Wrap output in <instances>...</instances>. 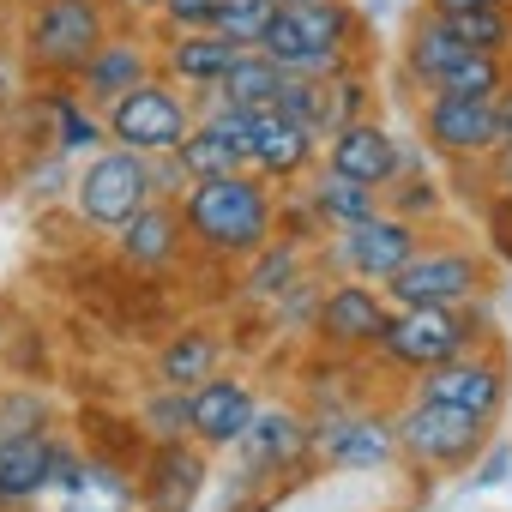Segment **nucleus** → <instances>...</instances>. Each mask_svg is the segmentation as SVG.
<instances>
[{
    "label": "nucleus",
    "mask_w": 512,
    "mask_h": 512,
    "mask_svg": "<svg viewBox=\"0 0 512 512\" xmlns=\"http://www.w3.org/2000/svg\"><path fill=\"white\" fill-rule=\"evenodd\" d=\"M181 217L187 229L211 247V253H260L272 241V193H266V175H211V181H193L187 199H181Z\"/></svg>",
    "instance_id": "f257e3e1"
},
{
    "label": "nucleus",
    "mask_w": 512,
    "mask_h": 512,
    "mask_svg": "<svg viewBox=\"0 0 512 512\" xmlns=\"http://www.w3.org/2000/svg\"><path fill=\"white\" fill-rule=\"evenodd\" d=\"M356 7L350 0H308V7H278L272 31L260 37V49L302 79H338L350 73V49H356Z\"/></svg>",
    "instance_id": "f03ea898"
},
{
    "label": "nucleus",
    "mask_w": 512,
    "mask_h": 512,
    "mask_svg": "<svg viewBox=\"0 0 512 512\" xmlns=\"http://www.w3.org/2000/svg\"><path fill=\"white\" fill-rule=\"evenodd\" d=\"M404 73L428 91H458V97H500L506 91V61L458 43L434 7H422L404 31Z\"/></svg>",
    "instance_id": "7ed1b4c3"
},
{
    "label": "nucleus",
    "mask_w": 512,
    "mask_h": 512,
    "mask_svg": "<svg viewBox=\"0 0 512 512\" xmlns=\"http://www.w3.org/2000/svg\"><path fill=\"white\" fill-rule=\"evenodd\" d=\"M103 43H109L103 0H37V13L25 19V55L49 79H79Z\"/></svg>",
    "instance_id": "20e7f679"
},
{
    "label": "nucleus",
    "mask_w": 512,
    "mask_h": 512,
    "mask_svg": "<svg viewBox=\"0 0 512 512\" xmlns=\"http://www.w3.org/2000/svg\"><path fill=\"white\" fill-rule=\"evenodd\" d=\"M73 199H79V211H85L91 223H103V229L133 223V217L157 199L151 157H145V151H127V145H115V151L91 157V163H85V175H79V187H73Z\"/></svg>",
    "instance_id": "39448f33"
},
{
    "label": "nucleus",
    "mask_w": 512,
    "mask_h": 512,
    "mask_svg": "<svg viewBox=\"0 0 512 512\" xmlns=\"http://www.w3.org/2000/svg\"><path fill=\"white\" fill-rule=\"evenodd\" d=\"M109 139L115 145H127V151H145V157H169V151H181L187 145V133L199 127L193 121V109H187V97H175L163 79H145L139 91H127L115 109H109Z\"/></svg>",
    "instance_id": "423d86ee"
},
{
    "label": "nucleus",
    "mask_w": 512,
    "mask_h": 512,
    "mask_svg": "<svg viewBox=\"0 0 512 512\" xmlns=\"http://www.w3.org/2000/svg\"><path fill=\"white\" fill-rule=\"evenodd\" d=\"M374 350L398 368L428 374V368H446V362L470 356V326H464L458 308H398Z\"/></svg>",
    "instance_id": "0eeeda50"
},
{
    "label": "nucleus",
    "mask_w": 512,
    "mask_h": 512,
    "mask_svg": "<svg viewBox=\"0 0 512 512\" xmlns=\"http://www.w3.org/2000/svg\"><path fill=\"white\" fill-rule=\"evenodd\" d=\"M482 416L470 410H452V404H434V398H416L404 416H398V446L422 464H464L476 458L482 446Z\"/></svg>",
    "instance_id": "6e6552de"
},
{
    "label": "nucleus",
    "mask_w": 512,
    "mask_h": 512,
    "mask_svg": "<svg viewBox=\"0 0 512 512\" xmlns=\"http://www.w3.org/2000/svg\"><path fill=\"white\" fill-rule=\"evenodd\" d=\"M422 133L440 157H494V97L434 91L422 103Z\"/></svg>",
    "instance_id": "1a4fd4ad"
},
{
    "label": "nucleus",
    "mask_w": 512,
    "mask_h": 512,
    "mask_svg": "<svg viewBox=\"0 0 512 512\" xmlns=\"http://www.w3.org/2000/svg\"><path fill=\"white\" fill-rule=\"evenodd\" d=\"M422 253V241H416V229L404 223V217H368V223H356V229H344V241H338V260L356 272V278H368V284H392L410 260Z\"/></svg>",
    "instance_id": "9d476101"
},
{
    "label": "nucleus",
    "mask_w": 512,
    "mask_h": 512,
    "mask_svg": "<svg viewBox=\"0 0 512 512\" xmlns=\"http://www.w3.org/2000/svg\"><path fill=\"white\" fill-rule=\"evenodd\" d=\"M482 284V266L470 253H416V260L386 284L398 308H452Z\"/></svg>",
    "instance_id": "9b49d317"
},
{
    "label": "nucleus",
    "mask_w": 512,
    "mask_h": 512,
    "mask_svg": "<svg viewBox=\"0 0 512 512\" xmlns=\"http://www.w3.org/2000/svg\"><path fill=\"white\" fill-rule=\"evenodd\" d=\"M260 404H253V386L235 374H211L205 386H193V434L205 446H241V434L253 428Z\"/></svg>",
    "instance_id": "f8f14e48"
},
{
    "label": "nucleus",
    "mask_w": 512,
    "mask_h": 512,
    "mask_svg": "<svg viewBox=\"0 0 512 512\" xmlns=\"http://www.w3.org/2000/svg\"><path fill=\"white\" fill-rule=\"evenodd\" d=\"M151 73H157V61H151V43H145V37H109V43L91 55V67L79 73V91H85V103L115 109V103H121L127 91H139Z\"/></svg>",
    "instance_id": "ddd939ff"
},
{
    "label": "nucleus",
    "mask_w": 512,
    "mask_h": 512,
    "mask_svg": "<svg viewBox=\"0 0 512 512\" xmlns=\"http://www.w3.org/2000/svg\"><path fill=\"white\" fill-rule=\"evenodd\" d=\"M326 169H332V175H350V181H368V187H386V181L404 169V145H398L386 127L356 121V127H344V133H332Z\"/></svg>",
    "instance_id": "4468645a"
},
{
    "label": "nucleus",
    "mask_w": 512,
    "mask_h": 512,
    "mask_svg": "<svg viewBox=\"0 0 512 512\" xmlns=\"http://www.w3.org/2000/svg\"><path fill=\"white\" fill-rule=\"evenodd\" d=\"M422 398L452 404V410H470V416L488 422V416L500 410V398H506V374H500L494 362H482V356H458V362L422 374Z\"/></svg>",
    "instance_id": "2eb2a0df"
},
{
    "label": "nucleus",
    "mask_w": 512,
    "mask_h": 512,
    "mask_svg": "<svg viewBox=\"0 0 512 512\" xmlns=\"http://www.w3.org/2000/svg\"><path fill=\"white\" fill-rule=\"evenodd\" d=\"M320 133L314 127H302V121H290L284 109H260V115H253V175H278V181H290V175H302L308 163H314V145Z\"/></svg>",
    "instance_id": "dca6fc26"
},
{
    "label": "nucleus",
    "mask_w": 512,
    "mask_h": 512,
    "mask_svg": "<svg viewBox=\"0 0 512 512\" xmlns=\"http://www.w3.org/2000/svg\"><path fill=\"white\" fill-rule=\"evenodd\" d=\"M241 55H247V49L229 43L223 31H169V55H163V67H169L181 85H193V91H217L223 73H229Z\"/></svg>",
    "instance_id": "f3484780"
},
{
    "label": "nucleus",
    "mask_w": 512,
    "mask_h": 512,
    "mask_svg": "<svg viewBox=\"0 0 512 512\" xmlns=\"http://www.w3.org/2000/svg\"><path fill=\"white\" fill-rule=\"evenodd\" d=\"M386 308H380V296L374 290H362V284H344V290H332L326 302H320V338L326 344H338V350H362V344H380V332H386Z\"/></svg>",
    "instance_id": "a211bd4d"
},
{
    "label": "nucleus",
    "mask_w": 512,
    "mask_h": 512,
    "mask_svg": "<svg viewBox=\"0 0 512 512\" xmlns=\"http://www.w3.org/2000/svg\"><path fill=\"white\" fill-rule=\"evenodd\" d=\"M199 482H205V458H199V452H187L181 440H169V446H157V458H151V470H145L139 500H145V512H193Z\"/></svg>",
    "instance_id": "6ab92c4d"
},
{
    "label": "nucleus",
    "mask_w": 512,
    "mask_h": 512,
    "mask_svg": "<svg viewBox=\"0 0 512 512\" xmlns=\"http://www.w3.org/2000/svg\"><path fill=\"white\" fill-rule=\"evenodd\" d=\"M43 488H55V446H49V434H37V428L0 434V506L31 500Z\"/></svg>",
    "instance_id": "aec40b11"
},
{
    "label": "nucleus",
    "mask_w": 512,
    "mask_h": 512,
    "mask_svg": "<svg viewBox=\"0 0 512 512\" xmlns=\"http://www.w3.org/2000/svg\"><path fill=\"white\" fill-rule=\"evenodd\" d=\"M284 67L266 55V49H247L229 73H223V85L211 91V103H223V109H241V115H260V109H278V91H284Z\"/></svg>",
    "instance_id": "412c9836"
},
{
    "label": "nucleus",
    "mask_w": 512,
    "mask_h": 512,
    "mask_svg": "<svg viewBox=\"0 0 512 512\" xmlns=\"http://www.w3.org/2000/svg\"><path fill=\"white\" fill-rule=\"evenodd\" d=\"M314 446H320L332 464H344V470H374V464H386V458H392V446H398V428L350 416V422H326V428L314 434Z\"/></svg>",
    "instance_id": "4be33fe9"
},
{
    "label": "nucleus",
    "mask_w": 512,
    "mask_h": 512,
    "mask_svg": "<svg viewBox=\"0 0 512 512\" xmlns=\"http://www.w3.org/2000/svg\"><path fill=\"white\" fill-rule=\"evenodd\" d=\"M308 446H314V434H308L290 410H260V416H253V428L241 434V452H247L253 470H284V464H296Z\"/></svg>",
    "instance_id": "5701e85b"
},
{
    "label": "nucleus",
    "mask_w": 512,
    "mask_h": 512,
    "mask_svg": "<svg viewBox=\"0 0 512 512\" xmlns=\"http://www.w3.org/2000/svg\"><path fill=\"white\" fill-rule=\"evenodd\" d=\"M181 211L175 205H163V199H151L133 223H121L115 235H121V253L133 266H169L175 260V241H181Z\"/></svg>",
    "instance_id": "b1692460"
},
{
    "label": "nucleus",
    "mask_w": 512,
    "mask_h": 512,
    "mask_svg": "<svg viewBox=\"0 0 512 512\" xmlns=\"http://www.w3.org/2000/svg\"><path fill=\"white\" fill-rule=\"evenodd\" d=\"M314 211L320 217H332V223H344V229H356V223H368V217H380V187H368V181H350V175H320L314 181Z\"/></svg>",
    "instance_id": "393cba45"
},
{
    "label": "nucleus",
    "mask_w": 512,
    "mask_h": 512,
    "mask_svg": "<svg viewBox=\"0 0 512 512\" xmlns=\"http://www.w3.org/2000/svg\"><path fill=\"white\" fill-rule=\"evenodd\" d=\"M211 362H217V338H205V332H181V338H169V350H163L157 374H163V386L193 392V386H205V380H211Z\"/></svg>",
    "instance_id": "a878e982"
},
{
    "label": "nucleus",
    "mask_w": 512,
    "mask_h": 512,
    "mask_svg": "<svg viewBox=\"0 0 512 512\" xmlns=\"http://www.w3.org/2000/svg\"><path fill=\"white\" fill-rule=\"evenodd\" d=\"M440 19L452 25L458 43H470V49H482V55H506V49H512V13H500V7H452V13H440Z\"/></svg>",
    "instance_id": "bb28decb"
},
{
    "label": "nucleus",
    "mask_w": 512,
    "mask_h": 512,
    "mask_svg": "<svg viewBox=\"0 0 512 512\" xmlns=\"http://www.w3.org/2000/svg\"><path fill=\"white\" fill-rule=\"evenodd\" d=\"M175 157H181L187 181H211V175H235V169H247V163H241V151H235L229 139H217V133H211L205 121H199V127L187 133V145H181Z\"/></svg>",
    "instance_id": "cd10ccee"
},
{
    "label": "nucleus",
    "mask_w": 512,
    "mask_h": 512,
    "mask_svg": "<svg viewBox=\"0 0 512 512\" xmlns=\"http://www.w3.org/2000/svg\"><path fill=\"white\" fill-rule=\"evenodd\" d=\"M127 500H133L127 482L115 470H97V464H85L67 488V512H127Z\"/></svg>",
    "instance_id": "c85d7f7f"
},
{
    "label": "nucleus",
    "mask_w": 512,
    "mask_h": 512,
    "mask_svg": "<svg viewBox=\"0 0 512 512\" xmlns=\"http://www.w3.org/2000/svg\"><path fill=\"white\" fill-rule=\"evenodd\" d=\"M278 19V0H223V13H217V31L241 49H260V37L272 31Z\"/></svg>",
    "instance_id": "c756f323"
},
{
    "label": "nucleus",
    "mask_w": 512,
    "mask_h": 512,
    "mask_svg": "<svg viewBox=\"0 0 512 512\" xmlns=\"http://www.w3.org/2000/svg\"><path fill=\"white\" fill-rule=\"evenodd\" d=\"M145 422H151L157 446L181 440V428L193 434V392H181V386H163V392H157V398L145 404Z\"/></svg>",
    "instance_id": "7c9ffc66"
},
{
    "label": "nucleus",
    "mask_w": 512,
    "mask_h": 512,
    "mask_svg": "<svg viewBox=\"0 0 512 512\" xmlns=\"http://www.w3.org/2000/svg\"><path fill=\"white\" fill-rule=\"evenodd\" d=\"M55 115H61V151H91V145L109 133V127H97V121L79 109V97H61Z\"/></svg>",
    "instance_id": "2f4dec72"
},
{
    "label": "nucleus",
    "mask_w": 512,
    "mask_h": 512,
    "mask_svg": "<svg viewBox=\"0 0 512 512\" xmlns=\"http://www.w3.org/2000/svg\"><path fill=\"white\" fill-rule=\"evenodd\" d=\"M163 25L169 31H217V13H223V0H163Z\"/></svg>",
    "instance_id": "473e14b6"
},
{
    "label": "nucleus",
    "mask_w": 512,
    "mask_h": 512,
    "mask_svg": "<svg viewBox=\"0 0 512 512\" xmlns=\"http://www.w3.org/2000/svg\"><path fill=\"white\" fill-rule=\"evenodd\" d=\"M290 272H296V253H290V247H278V253L260 247V272H253L247 290H253V296H278V290L290 284Z\"/></svg>",
    "instance_id": "72a5a7b5"
},
{
    "label": "nucleus",
    "mask_w": 512,
    "mask_h": 512,
    "mask_svg": "<svg viewBox=\"0 0 512 512\" xmlns=\"http://www.w3.org/2000/svg\"><path fill=\"white\" fill-rule=\"evenodd\" d=\"M392 199H398V211H404V217H416V211H434V205H440V193H434V181H428V175H422V181H404Z\"/></svg>",
    "instance_id": "f704fd0d"
},
{
    "label": "nucleus",
    "mask_w": 512,
    "mask_h": 512,
    "mask_svg": "<svg viewBox=\"0 0 512 512\" xmlns=\"http://www.w3.org/2000/svg\"><path fill=\"white\" fill-rule=\"evenodd\" d=\"M512 145V85L494 97V151H506Z\"/></svg>",
    "instance_id": "c9c22d12"
},
{
    "label": "nucleus",
    "mask_w": 512,
    "mask_h": 512,
    "mask_svg": "<svg viewBox=\"0 0 512 512\" xmlns=\"http://www.w3.org/2000/svg\"><path fill=\"white\" fill-rule=\"evenodd\" d=\"M506 464H512V452H506V446H500V452H488V464L476 470V488H494V482L506 476Z\"/></svg>",
    "instance_id": "e433bc0d"
},
{
    "label": "nucleus",
    "mask_w": 512,
    "mask_h": 512,
    "mask_svg": "<svg viewBox=\"0 0 512 512\" xmlns=\"http://www.w3.org/2000/svg\"><path fill=\"white\" fill-rule=\"evenodd\" d=\"M434 13H452V7H500V13H512V0H428Z\"/></svg>",
    "instance_id": "4c0bfd02"
},
{
    "label": "nucleus",
    "mask_w": 512,
    "mask_h": 512,
    "mask_svg": "<svg viewBox=\"0 0 512 512\" xmlns=\"http://www.w3.org/2000/svg\"><path fill=\"white\" fill-rule=\"evenodd\" d=\"M494 175H500V181L512 187V145H506V151H494Z\"/></svg>",
    "instance_id": "58836bf2"
},
{
    "label": "nucleus",
    "mask_w": 512,
    "mask_h": 512,
    "mask_svg": "<svg viewBox=\"0 0 512 512\" xmlns=\"http://www.w3.org/2000/svg\"><path fill=\"white\" fill-rule=\"evenodd\" d=\"M115 7H121V13H157L163 0H115Z\"/></svg>",
    "instance_id": "ea45409f"
},
{
    "label": "nucleus",
    "mask_w": 512,
    "mask_h": 512,
    "mask_svg": "<svg viewBox=\"0 0 512 512\" xmlns=\"http://www.w3.org/2000/svg\"><path fill=\"white\" fill-rule=\"evenodd\" d=\"M278 7H308V0H278Z\"/></svg>",
    "instance_id": "a19ab883"
}]
</instances>
